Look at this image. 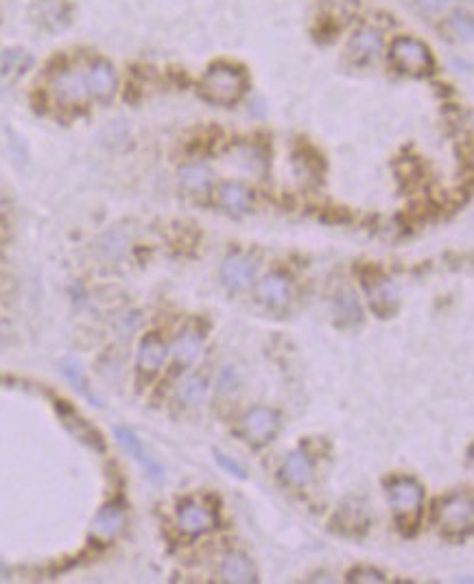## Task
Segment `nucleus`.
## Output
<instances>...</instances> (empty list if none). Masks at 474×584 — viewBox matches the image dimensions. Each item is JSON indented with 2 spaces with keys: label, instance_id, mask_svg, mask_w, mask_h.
Returning a JSON list of instances; mask_svg holds the SVG:
<instances>
[{
  "label": "nucleus",
  "instance_id": "ddd939ff",
  "mask_svg": "<svg viewBox=\"0 0 474 584\" xmlns=\"http://www.w3.org/2000/svg\"><path fill=\"white\" fill-rule=\"evenodd\" d=\"M123 523H125L123 508H118L114 504L105 506L99 510V514L92 521V536H97L99 541H109L123 530Z\"/></svg>",
  "mask_w": 474,
  "mask_h": 584
},
{
  "label": "nucleus",
  "instance_id": "0eeeda50",
  "mask_svg": "<svg viewBox=\"0 0 474 584\" xmlns=\"http://www.w3.org/2000/svg\"><path fill=\"white\" fill-rule=\"evenodd\" d=\"M177 523L186 534H205L217 528V514L199 501H184L177 510Z\"/></svg>",
  "mask_w": 474,
  "mask_h": 584
},
{
  "label": "nucleus",
  "instance_id": "a211bd4d",
  "mask_svg": "<svg viewBox=\"0 0 474 584\" xmlns=\"http://www.w3.org/2000/svg\"><path fill=\"white\" fill-rule=\"evenodd\" d=\"M33 57L22 48H7L0 53V79H16L28 70Z\"/></svg>",
  "mask_w": 474,
  "mask_h": 584
},
{
  "label": "nucleus",
  "instance_id": "b1692460",
  "mask_svg": "<svg viewBox=\"0 0 474 584\" xmlns=\"http://www.w3.org/2000/svg\"><path fill=\"white\" fill-rule=\"evenodd\" d=\"M446 28H448V33L453 38H457L459 42L461 40L470 42L472 36H474V22H472V18L468 14H455V16H451L448 22H446Z\"/></svg>",
  "mask_w": 474,
  "mask_h": 584
},
{
  "label": "nucleus",
  "instance_id": "2eb2a0df",
  "mask_svg": "<svg viewBox=\"0 0 474 584\" xmlns=\"http://www.w3.org/2000/svg\"><path fill=\"white\" fill-rule=\"evenodd\" d=\"M252 276H254V265L245 256H230L221 267V278H223L225 287H230L234 291L247 287Z\"/></svg>",
  "mask_w": 474,
  "mask_h": 584
},
{
  "label": "nucleus",
  "instance_id": "bb28decb",
  "mask_svg": "<svg viewBox=\"0 0 474 584\" xmlns=\"http://www.w3.org/2000/svg\"><path fill=\"white\" fill-rule=\"evenodd\" d=\"M413 3H416L418 9L424 11V14H439V11H443L448 7L451 0H413Z\"/></svg>",
  "mask_w": 474,
  "mask_h": 584
},
{
  "label": "nucleus",
  "instance_id": "1a4fd4ad",
  "mask_svg": "<svg viewBox=\"0 0 474 584\" xmlns=\"http://www.w3.org/2000/svg\"><path fill=\"white\" fill-rule=\"evenodd\" d=\"M382 48V38L376 28H359L348 42V57L354 64H367L380 53Z\"/></svg>",
  "mask_w": 474,
  "mask_h": 584
},
{
  "label": "nucleus",
  "instance_id": "4be33fe9",
  "mask_svg": "<svg viewBox=\"0 0 474 584\" xmlns=\"http://www.w3.org/2000/svg\"><path fill=\"white\" fill-rule=\"evenodd\" d=\"M394 304H396V289H394V285L387 282V280L378 282L374 287V291H372V307L378 313L387 315L394 309Z\"/></svg>",
  "mask_w": 474,
  "mask_h": 584
},
{
  "label": "nucleus",
  "instance_id": "9b49d317",
  "mask_svg": "<svg viewBox=\"0 0 474 584\" xmlns=\"http://www.w3.org/2000/svg\"><path fill=\"white\" fill-rule=\"evenodd\" d=\"M33 18L48 31H59L70 20V7L66 0H36Z\"/></svg>",
  "mask_w": 474,
  "mask_h": 584
},
{
  "label": "nucleus",
  "instance_id": "f03ea898",
  "mask_svg": "<svg viewBox=\"0 0 474 584\" xmlns=\"http://www.w3.org/2000/svg\"><path fill=\"white\" fill-rule=\"evenodd\" d=\"M387 497L389 504L396 512V519L400 523V528L406 532H411L416 528V523L420 519V510H422V486L418 482H413L409 477H398L389 484L387 488Z\"/></svg>",
  "mask_w": 474,
  "mask_h": 584
},
{
  "label": "nucleus",
  "instance_id": "aec40b11",
  "mask_svg": "<svg viewBox=\"0 0 474 584\" xmlns=\"http://www.w3.org/2000/svg\"><path fill=\"white\" fill-rule=\"evenodd\" d=\"M219 203L230 213H245L249 208V193L245 186L236 182H225L219 189Z\"/></svg>",
  "mask_w": 474,
  "mask_h": 584
},
{
  "label": "nucleus",
  "instance_id": "f8f14e48",
  "mask_svg": "<svg viewBox=\"0 0 474 584\" xmlns=\"http://www.w3.org/2000/svg\"><path fill=\"white\" fill-rule=\"evenodd\" d=\"M166 355H168L166 344L158 335H146L138 346V368L144 374H156L164 366Z\"/></svg>",
  "mask_w": 474,
  "mask_h": 584
},
{
  "label": "nucleus",
  "instance_id": "6ab92c4d",
  "mask_svg": "<svg viewBox=\"0 0 474 584\" xmlns=\"http://www.w3.org/2000/svg\"><path fill=\"white\" fill-rule=\"evenodd\" d=\"M201 348H203V339L195 331H184L175 339L173 357L180 366H190L201 355Z\"/></svg>",
  "mask_w": 474,
  "mask_h": 584
},
{
  "label": "nucleus",
  "instance_id": "7ed1b4c3",
  "mask_svg": "<svg viewBox=\"0 0 474 584\" xmlns=\"http://www.w3.org/2000/svg\"><path fill=\"white\" fill-rule=\"evenodd\" d=\"M392 62L400 73L406 75H426L433 70L435 62H433V53L431 48L411 36H400L392 42Z\"/></svg>",
  "mask_w": 474,
  "mask_h": 584
},
{
  "label": "nucleus",
  "instance_id": "4468645a",
  "mask_svg": "<svg viewBox=\"0 0 474 584\" xmlns=\"http://www.w3.org/2000/svg\"><path fill=\"white\" fill-rule=\"evenodd\" d=\"M221 578L223 582H230V584H252L258 580L252 561L243 556V553H230V556H225L221 565Z\"/></svg>",
  "mask_w": 474,
  "mask_h": 584
},
{
  "label": "nucleus",
  "instance_id": "423d86ee",
  "mask_svg": "<svg viewBox=\"0 0 474 584\" xmlns=\"http://www.w3.org/2000/svg\"><path fill=\"white\" fill-rule=\"evenodd\" d=\"M278 429H280V418L269 407H254L243 418V433L254 445H264L274 440Z\"/></svg>",
  "mask_w": 474,
  "mask_h": 584
},
{
  "label": "nucleus",
  "instance_id": "a878e982",
  "mask_svg": "<svg viewBox=\"0 0 474 584\" xmlns=\"http://www.w3.org/2000/svg\"><path fill=\"white\" fill-rule=\"evenodd\" d=\"M64 374L68 376V381L81 392V394H85V396H90V392H87V388H85V381H83V374H81V368L77 366V363H64Z\"/></svg>",
  "mask_w": 474,
  "mask_h": 584
},
{
  "label": "nucleus",
  "instance_id": "9d476101",
  "mask_svg": "<svg viewBox=\"0 0 474 584\" xmlns=\"http://www.w3.org/2000/svg\"><path fill=\"white\" fill-rule=\"evenodd\" d=\"M256 294L262 304L271 309H282L291 300V282L282 274H269L258 282Z\"/></svg>",
  "mask_w": 474,
  "mask_h": 584
},
{
  "label": "nucleus",
  "instance_id": "20e7f679",
  "mask_svg": "<svg viewBox=\"0 0 474 584\" xmlns=\"http://www.w3.org/2000/svg\"><path fill=\"white\" fill-rule=\"evenodd\" d=\"M437 523L443 534L463 536L472 528V499L468 492H455L437 506Z\"/></svg>",
  "mask_w": 474,
  "mask_h": 584
},
{
  "label": "nucleus",
  "instance_id": "412c9836",
  "mask_svg": "<svg viewBox=\"0 0 474 584\" xmlns=\"http://www.w3.org/2000/svg\"><path fill=\"white\" fill-rule=\"evenodd\" d=\"M205 394H208V381H205L203 374H190L184 378V383L180 388V398L186 405H199Z\"/></svg>",
  "mask_w": 474,
  "mask_h": 584
},
{
  "label": "nucleus",
  "instance_id": "6e6552de",
  "mask_svg": "<svg viewBox=\"0 0 474 584\" xmlns=\"http://www.w3.org/2000/svg\"><path fill=\"white\" fill-rule=\"evenodd\" d=\"M85 79H87V87H90V97H95L99 101H109L114 97L118 77L109 62H105V60L92 62L85 68Z\"/></svg>",
  "mask_w": 474,
  "mask_h": 584
},
{
  "label": "nucleus",
  "instance_id": "f3484780",
  "mask_svg": "<svg viewBox=\"0 0 474 584\" xmlns=\"http://www.w3.org/2000/svg\"><path fill=\"white\" fill-rule=\"evenodd\" d=\"M282 475L289 484L293 486H304L313 479V464L306 457V453L295 451L286 457L284 466H282Z\"/></svg>",
  "mask_w": 474,
  "mask_h": 584
},
{
  "label": "nucleus",
  "instance_id": "39448f33",
  "mask_svg": "<svg viewBox=\"0 0 474 584\" xmlns=\"http://www.w3.org/2000/svg\"><path fill=\"white\" fill-rule=\"evenodd\" d=\"M53 95L57 101L66 105H79L90 99V87H87L85 68H68L55 75L53 79Z\"/></svg>",
  "mask_w": 474,
  "mask_h": 584
},
{
  "label": "nucleus",
  "instance_id": "5701e85b",
  "mask_svg": "<svg viewBox=\"0 0 474 584\" xmlns=\"http://www.w3.org/2000/svg\"><path fill=\"white\" fill-rule=\"evenodd\" d=\"M180 182L184 189L188 191H203L205 186L210 184V171L205 169V166H186L180 171Z\"/></svg>",
  "mask_w": 474,
  "mask_h": 584
},
{
  "label": "nucleus",
  "instance_id": "393cba45",
  "mask_svg": "<svg viewBox=\"0 0 474 584\" xmlns=\"http://www.w3.org/2000/svg\"><path fill=\"white\" fill-rule=\"evenodd\" d=\"M350 582H363V584H380L384 582V575L372 567H357L352 573H350Z\"/></svg>",
  "mask_w": 474,
  "mask_h": 584
},
{
  "label": "nucleus",
  "instance_id": "dca6fc26",
  "mask_svg": "<svg viewBox=\"0 0 474 584\" xmlns=\"http://www.w3.org/2000/svg\"><path fill=\"white\" fill-rule=\"evenodd\" d=\"M114 435H116V440H118V445H121L125 451H129V455H134L144 469H146V473H149L153 479H160V466L144 453V449H142V445H140V440L136 437V433L134 431H129V429H125V427H116L114 429Z\"/></svg>",
  "mask_w": 474,
  "mask_h": 584
},
{
  "label": "nucleus",
  "instance_id": "f257e3e1",
  "mask_svg": "<svg viewBox=\"0 0 474 584\" xmlns=\"http://www.w3.org/2000/svg\"><path fill=\"white\" fill-rule=\"evenodd\" d=\"M247 90V75L243 68L219 62L212 64L203 73L199 92L205 101L217 103V105H232L239 101Z\"/></svg>",
  "mask_w": 474,
  "mask_h": 584
},
{
  "label": "nucleus",
  "instance_id": "cd10ccee",
  "mask_svg": "<svg viewBox=\"0 0 474 584\" xmlns=\"http://www.w3.org/2000/svg\"><path fill=\"white\" fill-rule=\"evenodd\" d=\"M217 462L223 466V469L230 473V475H236V477H241V479H245V471H243V466L239 464V462H234V460H230L227 455H223V453H217Z\"/></svg>",
  "mask_w": 474,
  "mask_h": 584
}]
</instances>
